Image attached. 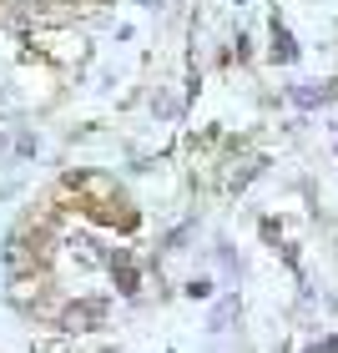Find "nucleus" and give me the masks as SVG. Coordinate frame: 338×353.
I'll return each instance as SVG.
<instances>
[]
</instances>
